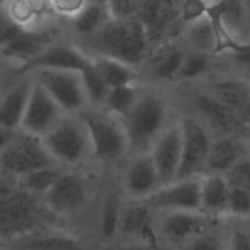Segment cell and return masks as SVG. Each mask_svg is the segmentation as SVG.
<instances>
[{
  "label": "cell",
  "instance_id": "6da1fadb",
  "mask_svg": "<svg viewBox=\"0 0 250 250\" xmlns=\"http://www.w3.org/2000/svg\"><path fill=\"white\" fill-rule=\"evenodd\" d=\"M88 39L89 49L95 56L109 58L132 67L144 61L148 46L146 26L137 18L108 19Z\"/></svg>",
  "mask_w": 250,
  "mask_h": 250
},
{
  "label": "cell",
  "instance_id": "7a4b0ae2",
  "mask_svg": "<svg viewBox=\"0 0 250 250\" xmlns=\"http://www.w3.org/2000/svg\"><path fill=\"white\" fill-rule=\"evenodd\" d=\"M166 119V104L156 94L139 95L121 123L127 138L128 151L135 154L150 149L153 142L162 132Z\"/></svg>",
  "mask_w": 250,
  "mask_h": 250
},
{
  "label": "cell",
  "instance_id": "3957f363",
  "mask_svg": "<svg viewBox=\"0 0 250 250\" xmlns=\"http://www.w3.org/2000/svg\"><path fill=\"white\" fill-rule=\"evenodd\" d=\"M41 140L52 159L61 164L79 165L93 153L86 125L73 114L64 113Z\"/></svg>",
  "mask_w": 250,
  "mask_h": 250
},
{
  "label": "cell",
  "instance_id": "277c9868",
  "mask_svg": "<svg viewBox=\"0 0 250 250\" xmlns=\"http://www.w3.org/2000/svg\"><path fill=\"white\" fill-rule=\"evenodd\" d=\"M29 73L64 113L80 111L87 103L79 72L38 68Z\"/></svg>",
  "mask_w": 250,
  "mask_h": 250
},
{
  "label": "cell",
  "instance_id": "5b68a950",
  "mask_svg": "<svg viewBox=\"0 0 250 250\" xmlns=\"http://www.w3.org/2000/svg\"><path fill=\"white\" fill-rule=\"evenodd\" d=\"M0 164L8 173L21 178L36 169L54 166L55 161L47 152L41 138L18 131L0 153Z\"/></svg>",
  "mask_w": 250,
  "mask_h": 250
},
{
  "label": "cell",
  "instance_id": "8992f818",
  "mask_svg": "<svg viewBox=\"0 0 250 250\" xmlns=\"http://www.w3.org/2000/svg\"><path fill=\"white\" fill-rule=\"evenodd\" d=\"M84 121L92 152L102 160H115L128 151L127 138L122 124L111 117L95 111H85L79 115Z\"/></svg>",
  "mask_w": 250,
  "mask_h": 250
},
{
  "label": "cell",
  "instance_id": "52a82bcc",
  "mask_svg": "<svg viewBox=\"0 0 250 250\" xmlns=\"http://www.w3.org/2000/svg\"><path fill=\"white\" fill-rule=\"evenodd\" d=\"M181 127L182 152L177 180L198 178L205 173L211 140L204 128L193 119L184 120Z\"/></svg>",
  "mask_w": 250,
  "mask_h": 250
},
{
  "label": "cell",
  "instance_id": "ba28073f",
  "mask_svg": "<svg viewBox=\"0 0 250 250\" xmlns=\"http://www.w3.org/2000/svg\"><path fill=\"white\" fill-rule=\"evenodd\" d=\"M200 178L177 180L161 186L147 197L138 200L149 209L170 211H200Z\"/></svg>",
  "mask_w": 250,
  "mask_h": 250
},
{
  "label": "cell",
  "instance_id": "9c48e42d",
  "mask_svg": "<svg viewBox=\"0 0 250 250\" xmlns=\"http://www.w3.org/2000/svg\"><path fill=\"white\" fill-rule=\"evenodd\" d=\"M64 114L57 103L33 79L24 114L19 131L42 138Z\"/></svg>",
  "mask_w": 250,
  "mask_h": 250
},
{
  "label": "cell",
  "instance_id": "30bf717a",
  "mask_svg": "<svg viewBox=\"0 0 250 250\" xmlns=\"http://www.w3.org/2000/svg\"><path fill=\"white\" fill-rule=\"evenodd\" d=\"M150 157L155 166L161 186L177 180L182 152L181 123L163 130L150 147Z\"/></svg>",
  "mask_w": 250,
  "mask_h": 250
},
{
  "label": "cell",
  "instance_id": "8fae6325",
  "mask_svg": "<svg viewBox=\"0 0 250 250\" xmlns=\"http://www.w3.org/2000/svg\"><path fill=\"white\" fill-rule=\"evenodd\" d=\"M90 60L88 55L76 47L65 44H51L31 60L21 63L20 70L23 74L38 68L80 72Z\"/></svg>",
  "mask_w": 250,
  "mask_h": 250
},
{
  "label": "cell",
  "instance_id": "7c38bea8",
  "mask_svg": "<svg viewBox=\"0 0 250 250\" xmlns=\"http://www.w3.org/2000/svg\"><path fill=\"white\" fill-rule=\"evenodd\" d=\"M214 221L201 211H170L161 221V230L169 241L180 243L206 231Z\"/></svg>",
  "mask_w": 250,
  "mask_h": 250
},
{
  "label": "cell",
  "instance_id": "4fadbf2b",
  "mask_svg": "<svg viewBox=\"0 0 250 250\" xmlns=\"http://www.w3.org/2000/svg\"><path fill=\"white\" fill-rule=\"evenodd\" d=\"M157 171L149 153L136 154L124 174V188L133 200H142L160 188Z\"/></svg>",
  "mask_w": 250,
  "mask_h": 250
},
{
  "label": "cell",
  "instance_id": "5bb4252c",
  "mask_svg": "<svg viewBox=\"0 0 250 250\" xmlns=\"http://www.w3.org/2000/svg\"><path fill=\"white\" fill-rule=\"evenodd\" d=\"M51 30H35L21 26L14 36L1 48L0 55L14 61L25 62L53 44Z\"/></svg>",
  "mask_w": 250,
  "mask_h": 250
},
{
  "label": "cell",
  "instance_id": "9a60e30c",
  "mask_svg": "<svg viewBox=\"0 0 250 250\" xmlns=\"http://www.w3.org/2000/svg\"><path fill=\"white\" fill-rule=\"evenodd\" d=\"M47 204L58 212H68L79 207L85 200L86 188L75 174H60L51 188L44 194Z\"/></svg>",
  "mask_w": 250,
  "mask_h": 250
},
{
  "label": "cell",
  "instance_id": "2e32d148",
  "mask_svg": "<svg viewBox=\"0 0 250 250\" xmlns=\"http://www.w3.org/2000/svg\"><path fill=\"white\" fill-rule=\"evenodd\" d=\"M33 84L30 73L23 76L6 93L0 101V125L19 131Z\"/></svg>",
  "mask_w": 250,
  "mask_h": 250
},
{
  "label": "cell",
  "instance_id": "e0dca14e",
  "mask_svg": "<svg viewBox=\"0 0 250 250\" xmlns=\"http://www.w3.org/2000/svg\"><path fill=\"white\" fill-rule=\"evenodd\" d=\"M229 185L224 174H207L200 178L199 208L211 217L228 215Z\"/></svg>",
  "mask_w": 250,
  "mask_h": 250
},
{
  "label": "cell",
  "instance_id": "ac0fdd59",
  "mask_svg": "<svg viewBox=\"0 0 250 250\" xmlns=\"http://www.w3.org/2000/svg\"><path fill=\"white\" fill-rule=\"evenodd\" d=\"M118 231L137 235L142 242L158 246V241L150 224L149 208L138 200L121 209Z\"/></svg>",
  "mask_w": 250,
  "mask_h": 250
},
{
  "label": "cell",
  "instance_id": "d6986e66",
  "mask_svg": "<svg viewBox=\"0 0 250 250\" xmlns=\"http://www.w3.org/2000/svg\"><path fill=\"white\" fill-rule=\"evenodd\" d=\"M193 102L197 110L218 131L224 133L234 131L240 123L238 113L224 104L211 93H198Z\"/></svg>",
  "mask_w": 250,
  "mask_h": 250
},
{
  "label": "cell",
  "instance_id": "ffe728a7",
  "mask_svg": "<svg viewBox=\"0 0 250 250\" xmlns=\"http://www.w3.org/2000/svg\"><path fill=\"white\" fill-rule=\"evenodd\" d=\"M243 156V145L234 138L225 136L211 141L205 172L224 174Z\"/></svg>",
  "mask_w": 250,
  "mask_h": 250
},
{
  "label": "cell",
  "instance_id": "44dd1931",
  "mask_svg": "<svg viewBox=\"0 0 250 250\" xmlns=\"http://www.w3.org/2000/svg\"><path fill=\"white\" fill-rule=\"evenodd\" d=\"M211 94L241 115V111L250 100V82L240 78H226L212 86Z\"/></svg>",
  "mask_w": 250,
  "mask_h": 250
},
{
  "label": "cell",
  "instance_id": "7402d4cb",
  "mask_svg": "<svg viewBox=\"0 0 250 250\" xmlns=\"http://www.w3.org/2000/svg\"><path fill=\"white\" fill-rule=\"evenodd\" d=\"M108 19L104 2L89 1L71 21L75 32L88 38L95 34Z\"/></svg>",
  "mask_w": 250,
  "mask_h": 250
},
{
  "label": "cell",
  "instance_id": "603a6c76",
  "mask_svg": "<svg viewBox=\"0 0 250 250\" xmlns=\"http://www.w3.org/2000/svg\"><path fill=\"white\" fill-rule=\"evenodd\" d=\"M92 61L109 88L127 84H134L135 71L134 67L125 64L121 62L101 57L94 56Z\"/></svg>",
  "mask_w": 250,
  "mask_h": 250
},
{
  "label": "cell",
  "instance_id": "cb8c5ba5",
  "mask_svg": "<svg viewBox=\"0 0 250 250\" xmlns=\"http://www.w3.org/2000/svg\"><path fill=\"white\" fill-rule=\"evenodd\" d=\"M79 73L87 102L94 104H104L109 86L94 64L92 58Z\"/></svg>",
  "mask_w": 250,
  "mask_h": 250
},
{
  "label": "cell",
  "instance_id": "d4e9b609",
  "mask_svg": "<svg viewBox=\"0 0 250 250\" xmlns=\"http://www.w3.org/2000/svg\"><path fill=\"white\" fill-rule=\"evenodd\" d=\"M139 97V93L134 84L111 87L108 90L104 105L107 110L121 118L130 110Z\"/></svg>",
  "mask_w": 250,
  "mask_h": 250
},
{
  "label": "cell",
  "instance_id": "484cf974",
  "mask_svg": "<svg viewBox=\"0 0 250 250\" xmlns=\"http://www.w3.org/2000/svg\"><path fill=\"white\" fill-rule=\"evenodd\" d=\"M43 9V0H11L6 11L17 24L30 28L29 24Z\"/></svg>",
  "mask_w": 250,
  "mask_h": 250
},
{
  "label": "cell",
  "instance_id": "4316f807",
  "mask_svg": "<svg viewBox=\"0 0 250 250\" xmlns=\"http://www.w3.org/2000/svg\"><path fill=\"white\" fill-rule=\"evenodd\" d=\"M185 53L180 48H169L164 51L155 61L153 71L159 79L168 80L177 77Z\"/></svg>",
  "mask_w": 250,
  "mask_h": 250
},
{
  "label": "cell",
  "instance_id": "83f0119b",
  "mask_svg": "<svg viewBox=\"0 0 250 250\" xmlns=\"http://www.w3.org/2000/svg\"><path fill=\"white\" fill-rule=\"evenodd\" d=\"M188 39L196 51L208 53L215 50V37L209 20L205 16L191 23L188 28Z\"/></svg>",
  "mask_w": 250,
  "mask_h": 250
},
{
  "label": "cell",
  "instance_id": "f1b7e54d",
  "mask_svg": "<svg viewBox=\"0 0 250 250\" xmlns=\"http://www.w3.org/2000/svg\"><path fill=\"white\" fill-rule=\"evenodd\" d=\"M54 166L42 167L21 177L26 189L34 193L45 194L60 175Z\"/></svg>",
  "mask_w": 250,
  "mask_h": 250
},
{
  "label": "cell",
  "instance_id": "f546056e",
  "mask_svg": "<svg viewBox=\"0 0 250 250\" xmlns=\"http://www.w3.org/2000/svg\"><path fill=\"white\" fill-rule=\"evenodd\" d=\"M210 66V60L207 53L194 51L186 54L177 74V79L192 80L203 75Z\"/></svg>",
  "mask_w": 250,
  "mask_h": 250
},
{
  "label": "cell",
  "instance_id": "4dcf8cb0",
  "mask_svg": "<svg viewBox=\"0 0 250 250\" xmlns=\"http://www.w3.org/2000/svg\"><path fill=\"white\" fill-rule=\"evenodd\" d=\"M121 206L114 194L106 197L102 216V233L104 238L111 239L118 231Z\"/></svg>",
  "mask_w": 250,
  "mask_h": 250
},
{
  "label": "cell",
  "instance_id": "1f68e13d",
  "mask_svg": "<svg viewBox=\"0 0 250 250\" xmlns=\"http://www.w3.org/2000/svg\"><path fill=\"white\" fill-rule=\"evenodd\" d=\"M229 187L250 191V157L243 156L224 173Z\"/></svg>",
  "mask_w": 250,
  "mask_h": 250
},
{
  "label": "cell",
  "instance_id": "d6a6232c",
  "mask_svg": "<svg viewBox=\"0 0 250 250\" xmlns=\"http://www.w3.org/2000/svg\"><path fill=\"white\" fill-rule=\"evenodd\" d=\"M228 215L236 218H250V191L229 187Z\"/></svg>",
  "mask_w": 250,
  "mask_h": 250
},
{
  "label": "cell",
  "instance_id": "836d02e7",
  "mask_svg": "<svg viewBox=\"0 0 250 250\" xmlns=\"http://www.w3.org/2000/svg\"><path fill=\"white\" fill-rule=\"evenodd\" d=\"M225 242L219 233L208 229L188 240L185 250H226Z\"/></svg>",
  "mask_w": 250,
  "mask_h": 250
},
{
  "label": "cell",
  "instance_id": "e575fe53",
  "mask_svg": "<svg viewBox=\"0 0 250 250\" xmlns=\"http://www.w3.org/2000/svg\"><path fill=\"white\" fill-rule=\"evenodd\" d=\"M104 4L109 19L125 20L136 18V0H105Z\"/></svg>",
  "mask_w": 250,
  "mask_h": 250
},
{
  "label": "cell",
  "instance_id": "d590c367",
  "mask_svg": "<svg viewBox=\"0 0 250 250\" xmlns=\"http://www.w3.org/2000/svg\"><path fill=\"white\" fill-rule=\"evenodd\" d=\"M90 0H48L49 7L58 15L74 18Z\"/></svg>",
  "mask_w": 250,
  "mask_h": 250
},
{
  "label": "cell",
  "instance_id": "8d00e7d4",
  "mask_svg": "<svg viewBox=\"0 0 250 250\" xmlns=\"http://www.w3.org/2000/svg\"><path fill=\"white\" fill-rule=\"evenodd\" d=\"M20 27L21 25L11 19L8 12L0 7V48L14 36Z\"/></svg>",
  "mask_w": 250,
  "mask_h": 250
},
{
  "label": "cell",
  "instance_id": "74e56055",
  "mask_svg": "<svg viewBox=\"0 0 250 250\" xmlns=\"http://www.w3.org/2000/svg\"><path fill=\"white\" fill-rule=\"evenodd\" d=\"M208 6L209 5L200 0H186L183 8L184 18L189 21V23L202 19L206 16Z\"/></svg>",
  "mask_w": 250,
  "mask_h": 250
},
{
  "label": "cell",
  "instance_id": "f35d334b",
  "mask_svg": "<svg viewBox=\"0 0 250 250\" xmlns=\"http://www.w3.org/2000/svg\"><path fill=\"white\" fill-rule=\"evenodd\" d=\"M229 250H250V231L234 229L229 236Z\"/></svg>",
  "mask_w": 250,
  "mask_h": 250
},
{
  "label": "cell",
  "instance_id": "ab89813d",
  "mask_svg": "<svg viewBox=\"0 0 250 250\" xmlns=\"http://www.w3.org/2000/svg\"><path fill=\"white\" fill-rule=\"evenodd\" d=\"M229 54L238 64L250 67V42L239 41L238 45Z\"/></svg>",
  "mask_w": 250,
  "mask_h": 250
},
{
  "label": "cell",
  "instance_id": "60d3db41",
  "mask_svg": "<svg viewBox=\"0 0 250 250\" xmlns=\"http://www.w3.org/2000/svg\"><path fill=\"white\" fill-rule=\"evenodd\" d=\"M18 131H13L0 125V153L6 148V146L14 139Z\"/></svg>",
  "mask_w": 250,
  "mask_h": 250
},
{
  "label": "cell",
  "instance_id": "b9f144b4",
  "mask_svg": "<svg viewBox=\"0 0 250 250\" xmlns=\"http://www.w3.org/2000/svg\"><path fill=\"white\" fill-rule=\"evenodd\" d=\"M127 250H160V248L156 247V246L149 245V244L145 243V242H141L139 244L131 245L130 247L127 248Z\"/></svg>",
  "mask_w": 250,
  "mask_h": 250
},
{
  "label": "cell",
  "instance_id": "7bdbcfd3",
  "mask_svg": "<svg viewBox=\"0 0 250 250\" xmlns=\"http://www.w3.org/2000/svg\"><path fill=\"white\" fill-rule=\"evenodd\" d=\"M241 115L247 119V120H250V100L248 101V103L246 104L245 107L243 108V110L241 111Z\"/></svg>",
  "mask_w": 250,
  "mask_h": 250
},
{
  "label": "cell",
  "instance_id": "ee69618b",
  "mask_svg": "<svg viewBox=\"0 0 250 250\" xmlns=\"http://www.w3.org/2000/svg\"><path fill=\"white\" fill-rule=\"evenodd\" d=\"M200 1H202L203 3H205V4H207V5H211V4L215 3V2L218 1V0H200Z\"/></svg>",
  "mask_w": 250,
  "mask_h": 250
},
{
  "label": "cell",
  "instance_id": "f6af8a7d",
  "mask_svg": "<svg viewBox=\"0 0 250 250\" xmlns=\"http://www.w3.org/2000/svg\"><path fill=\"white\" fill-rule=\"evenodd\" d=\"M245 8H246L247 12H248L249 15H250V0H247V2H246V4H245Z\"/></svg>",
  "mask_w": 250,
  "mask_h": 250
},
{
  "label": "cell",
  "instance_id": "bcb514c9",
  "mask_svg": "<svg viewBox=\"0 0 250 250\" xmlns=\"http://www.w3.org/2000/svg\"><path fill=\"white\" fill-rule=\"evenodd\" d=\"M11 0H0V7H3V5L8 4Z\"/></svg>",
  "mask_w": 250,
  "mask_h": 250
},
{
  "label": "cell",
  "instance_id": "7dc6e473",
  "mask_svg": "<svg viewBox=\"0 0 250 250\" xmlns=\"http://www.w3.org/2000/svg\"><path fill=\"white\" fill-rule=\"evenodd\" d=\"M90 1H98V2H104L105 0H90Z\"/></svg>",
  "mask_w": 250,
  "mask_h": 250
}]
</instances>
